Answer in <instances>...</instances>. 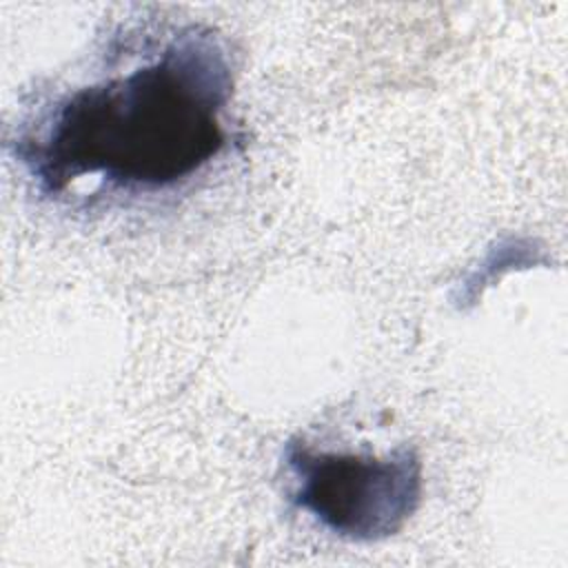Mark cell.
<instances>
[{
    "mask_svg": "<svg viewBox=\"0 0 568 568\" xmlns=\"http://www.w3.org/2000/svg\"><path fill=\"white\" fill-rule=\"evenodd\" d=\"M233 62L206 24L164 27L104 73L60 89L16 124L9 146L38 191L60 197L82 180L151 195L200 173L226 146L222 111Z\"/></svg>",
    "mask_w": 568,
    "mask_h": 568,
    "instance_id": "obj_1",
    "label": "cell"
},
{
    "mask_svg": "<svg viewBox=\"0 0 568 568\" xmlns=\"http://www.w3.org/2000/svg\"><path fill=\"white\" fill-rule=\"evenodd\" d=\"M284 462L295 484L293 504L348 541H379L399 532L422 499V462L408 444L377 457L291 439Z\"/></svg>",
    "mask_w": 568,
    "mask_h": 568,
    "instance_id": "obj_2",
    "label": "cell"
}]
</instances>
